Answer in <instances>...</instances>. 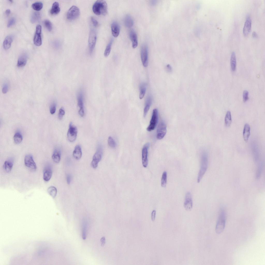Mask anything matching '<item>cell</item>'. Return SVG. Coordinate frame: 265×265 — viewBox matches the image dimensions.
<instances>
[{"instance_id": "cell-49", "label": "cell", "mask_w": 265, "mask_h": 265, "mask_svg": "<svg viewBox=\"0 0 265 265\" xmlns=\"http://www.w3.org/2000/svg\"><path fill=\"white\" fill-rule=\"evenodd\" d=\"M79 113L81 117H83L84 116V110L83 108H80L79 111Z\"/></svg>"}, {"instance_id": "cell-48", "label": "cell", "mask_w": 265, "mask_h": 265, "mask_svg": "<svg viewBox=\"0 0 265 265\" xmlns=\"http://www.w3.org/2000/svg\"><path fill=\"white\" fill-rule=\"evenodd\" d=\"M156 214V211L155 210H153L151 214V219L153 222H154L155 219Z\"/></svg>"}, {"instance_id": "cell-23", "label": "cell", "mask_w": 265, "mask_h": 265, "mask_svg": "<svg viewBox=\"0 0 265 265\" xmlns=\"http://www.w3.org/2000/svg\"><path fill=\"white\" fill-rule=\"evenodd\" d=\"M151 97L149 96L146 100L145 106L144 110L143 116L145 117L150 109L151 105Z\"/></svg>"}, {"instance_id": "cell-42", "label": "cell", "mask_w": 265, "mask_h": 265, "mask_svg": "<svg viewBox=\"0 0 265 265\" xmlns=\"http://www.w3.org/2000/svg\"><path fill=\"white\" fill-rule=\"evenodd\" d=\"M50 110V113L52 114H54L55 113L56 110V104L55 102H53L51 104Z\"/></svg>"}, {"instance_id": "cell-14", "label": "cell", "mask_w": 265, "mask_h": 265, "mask_svg": "<svg viewBox=\"0 0 265 265\" xmlns=\"http://www.w3.org/2000/svg\"><path fill=\"white\" fill-rule=\"evenodd\" d=\"M102 153L101 150H98L94 154L91 163L92 167L94 168H96L98 166L99 162L102 158Z\"/></svg>"}, {"instance_id": "cell-18", "label": "cell", "mask_w": 265, "mask_h": 265, "mask_svg": "<svg viewBox=\"0 0 265 265\" xmlns=\"http://www.w3.org/2000/svg\"><path fill=\"white\" fill-rule=\"evenodd\" d=\"M129 36L132 42V47L135 48L137 47L138 44L137 34L134 30H131L129 32Z\"/></svg>"}, {"instance_id": "cell-17", "label": "cell", "mask_w": 265, "mask_h": 265, "mask_svg": "<svg viewBox=\"0 0 265 265\" xmlns=\"http://www.w3.org/2000/svg\"><path fill=\"white\" fill-rule=\"evenodd\" d=\"M111 29L113 36L115 37L118 36L120 31V26L119 24L116 21H113L111 25Z\"/></svg>"}, {"instance_id": "cell-9", "label": "cell", "mask_w": 265, "mask_h": 265, "mask_svg": "<svg viewBox=\"0 0 265 265\" xmlns=\"http://www.w3.org/2000/svg\"><path fill=\"white\" fill-rule=\"evenodd\" d=\"M166 132V126L163 122H161L158 124L157 131L156 137L157 139H161L165 136Z\"/></svg>"}, {"instance_id": "cell-45", "label": "cell", "mask_w": 265, "mask_h": 265, "mask_svg": "<svg viewBox=\"0 0 265 265\" xmlns=\"http://www.w3.org/2000/svg\"><path fill=\"white\" fill-rule=\"evenodd\" d=\"M16 19L14 17L11 18L9 20L7 24V26L10 27L13 25L16 22Z\"/></svg>"}, {"instance_id": "cell-47", "label": "cell", "mask_w": 265, "mask_h": 265, "mask_svg": "<svg viewBox=\"0 0 265 265\" xmlns=\"http://www.w3.org/2000/svg\"><path fill=\"white\" fill-rule=\"evenodd\" d=\"M91 19L93 26L95 27H97L98 24L97 21L93 17H91Z\"/></svg>"}, {"instance_id": "cell-30", "label": "cell", "mask_w": 265, "mask_h": 265, "mask_svg": "<svg viewBox=\"0 0 265 265\" xmlns=\"http://www.w3.org/2000/svg\"><path fill=\"white\" fill-rule=\"evenodd\" d=\"M230 62L231 69L232 71H234L236 67V60L235 54L234 52H233L231 54Z\"/></svg>"}, {"instance_id": "cell-31", "label": "cell", "mask_w": 265, "mask_h": 265, "mask_svg": "<svg viewBox=\"0 0 265 265\" xmlns=\"http://www.w3.org/2000/svg\"><path fill=\"white\" fill-rule=\"evenodd\" d=\"M41 16L39 13L35 12H34L32 15L31 18V22L34 23L39 22L41 19Z\"/></svg>"}, {"instance_id": "cell-27", "label": "cell", "mask_w": 265, "mask_h": 265, "mask_svg": "<svg viewBox=\"0 0 265 265\" xmlns=\"http://www.w3.org/2000/svg\"><path fill=\"white\" fill-rule=\"evenodd\" d=\"M124 21L125 25L127 27L130 28L133 25V20L131 17L129 15H127L125 16Z\"/></svg>"}, {"instance_id": "cell-40", "label": "cell", "mask_w": 265, "mask_h": 265, "mask_svg": "<svg viewBox=\"0 0 265 265\" xmlns=\"http://www.w3.org/2000/svg\"><path fill=\"white\" fill-rule=\"evenodd\" d=\"M108 143L109 146L112 148L116 147V144L113 138L111 136L108 137Z\"/></svg>"}, {"instance_id": "cell-6", "label": "cell", "mask_w": 265, "mask_h": 265, "mask_svg": "<svg viewBox=\"0 0 265 265\" xmlns=\"http://www.w3.org/2000/svg\"><path fill=\"white\" fill-rule=\"evenodd\" d=\"M97 34L93 29L91 30L88 39V45L90 53L91 54L95 47L97 40Z\"/></svg>"}, {"instance_id": "cell-10", "label": "cell", "mask_w": 265, "mask_h": 265, "mask_svg": "<svg viewBox=\"0 0 265 265\" xmlns=\"http://www.w3.org/2000/svg\"><path fill=\"white\" fill-rule=\"evenodd\" d=\"M141 58L143 66L146 67L148 65V48L145 45L142 46L141 49Z\"/></svg>"}, {"instance_id": "cell-46", "label": "cell", "mask_w": 265, "mask_h": 265, "mask_svg": "<svg viewBox=\"0 0 265 265\" xmlns=\"http://www.w3.org/2000/svg\"><path fill=\"white\" fill-rule=\"evenodd\" d=\"M65 111L62 108H60L59 110L58 114V117L59 119L61 120L63 116L65 114Z\"/></svg>"}, {"instance_id": "cell-16", "label": "cell", "mask_w": 265, "mask_h": 265, "mask_svg": "<svg viewBox=\"0 0 265 265\" xmlns=\"http://www.w3.org/2000/svg\"><path fill=\"white\" fill-rule=\"evenodd\" d=\"M28 58V55L26 53H23L21 54L18 59L17 66L19 67L25 66L26 63Z\"/></svg>"}, {"instance_id": "cell-41", "label": "cell", "mask_w": 265, "mask_h": 265, "mask_svg": "<svg viewBox=\"0 0 265 265\" xmlns=\"http://www.w3.org/2000/svg\"><path fill=\"white\" fill-rule=\"evenodd\" d=\"M44 24L47 30L51 31L52 29V24L51 22L48 19L44 21Z\"/></svg>"}, {"instance_id": "cell-34", "label": "cell", "mask_w": 265, "mask_h": 265, "mask_svg": "<svg viewBox=\"0 0 265 265\" xmlns=\"http://www.w3.org/2000/svg\"><path fill=\"white\" fill-rule=\"evenodd\" d=\"M14 143L18 144L21 142L23 139L22 135L19 132H17L14 134L13 137Z\"/></svg>"}, {"instance_id": "cell-20", "label": "cell", "mask_w": 265, "mask_h": 265, "mask_svg": "<svg viewBox=\"0 0 265 265\" xmlns=\"http://www.w3.org/2000/svg\"><path fill=\"white\" fill-rule=\"evenodd\" d=\"M250 128L249 124H245L243 131V137L244 140L246 142L248 141L250 134Z\"/></svg>"}, {"instance_id": "cell-39", "label": "cell", "mask_w": 265, "mask_h": 265, "mask_svg": "<svg viewBox=\"0 0 265 265\" xmlns=\"http://www.w3.org/2000/svg\"><path fill=\"white\" fill-rule=\"evenodd\" d=\"M43 4L41 2H36L33 3L32 6V8L35 10L36 11H39L42 8Z\"/></svg>"}, {"instance_id": "cell-43", "label": "cell", "mask_w": 265, "mask_h": 265, "mask_svg": "<svg viewBox=\"0 0 265 265\" xmlns=\"http://www.w3.org/2000/svg\"><path fill=\"white\" fill-rule=\"evenodd\" d=\"M9 85L8 83L5 82L3 84L2 89V92L4 94L7 93L8 91Z\"/></svg>"}, {"instance_id": "cell-35", "label": "cell", "mask_w": 265, "mask_h": 265, "mask_svg": "<svg viewBox=\"0 0 265 265\" xmlns=\"http://www.w3.org/2000/svg\"><path fill=\"white\" fill-rule=\"evenodd\" d=\"M263 164L262 162H260L258 165L256 173V179H259L261 175L263 168Z\"/></svg>"}, {"instance_id": "cell-1", "label": "cell", "mask_w": 265, "mask_h": 265, "mask_svg": "<svg viewBox=\"0 0 265 265\" xmlns=\"http://www.w3.org/2000/svg\"><path fill=\"white\" fill-rule=\"evenodd\" d=\"M92 10L94 13L97 15H105L107 13V3L104 0H97L93 4Z\"/></svg>"}, {"instance_id": "cell-8", "label": "cell", "mask_w": 265, "mask_h": 265, "mask_svg": "<svg viewBox=\"0 0 265 265\" xmlns=\"http://www.w3.org/2000/svg\"><path fill=\"white\" fill-rule=\"evenodd\" d=\"M24 161L25 166L30 170L33 171L36 170V165L32 155H26L25 157Z\"/></svg>"}, {"instance_id": "cell-21", "label": "cell", "mask_w": 265, "mask_h": 265, "mask_svg": "<svg viewBox=\"0 0 265 265\" xmlns=\"http://www.w3.org/2000/svg\"><path fill=\"white\" fill-rule=\"evenodd\" d=\"M13 38L11 35L7 36L4 39L3 43L4 49L7 50L11 46Z\"/></svg>"}, {"instance_id": "cell-2", "label": "cell", "mask_w": 265, "mask_h": 265, "mask_svg": "<svg viewBox=\"0 0 265 265\" xmlns=\"http://www.w3.org/2000/svg\"><path fill=\"white\" fill-rule=\"evenodd\" d=\"M208 166V156L206 153L204 152L202 155L200 168L197 178V182L199 183L205 173Z\"/></svg>"}, {"instance_id": "cell-19", "label": "cell", "mask_w": 265, "mask_h": 265, "mask_svg": "<svg viewBox=\"0 0 265 265\" xmlns=\"http://www.w3.org/2000/svg\"><path fill=\"white\" fill-rule=\"evenodd\" d=\"M52 170L50 166H47L45 169L43 175V178L44 180L46 182L49 181L52 176Z\"/></svg>"}, {"instance_id": "cell-50", "label": "cell", "mask_w": 265, "mask_h": 265, "mask_svg": "<svg viewBox=\"0 0 265 265\" xmlns=\"http://www.w3.org/2000/svg\"><path fill=\"white\" fill-rule=\"evenodd\" d=\"M71 180V177L70 175H68L67 177V181L68 184L70 183Z\"/></svg>"}, {"instance_id": "cell-44", "label": "cell", "mask_w": 265, "mask_h": 265, "mask_svg": "<svg viewBox=\"0 0 265 265\" xmlns=\"http://www.w3.org/2000/svg\"><path fill=\"white\" fill-rule=\"evenodd\" d=\"M248 92L247 90H245L244 91L243 94V100L245 102L247 101L248 99Z\"/></svg>"}, {"instance_id": "cell-24", "label": "cell", "mask_w": 265, "mask_h": 265, "mask_svg": "<svg viewBox=\"0 0 265 265\" xmlns=\"http://www.w3.org/2000/svg\"><path fill=\"white\" fill-rule=\"evenodd\" d=\"M61 152L58 149H56L54 151L52 156V159L54 162L58 163L61 159Z\"/></svg>"}, {"instance_id": "cell-36", "label": "cell", "mask_w": 265, "mask_h": 265, "mask_svg": "<svg viewBox=\"0 0 265 265\" xmlns=\"http://www.w3.org/2000/svg\"><path fill=\"white\" fill-rule=\"evenodd\" d=\"M113 42V40L112 39L106 46L104 54V56L105 57H108L110 53Z\"/></svg>"}, {"instance_id": "cell-29", "label": "cell", "mask_w": 265, "mask_h": 265, "mask_svg": "<svg viewBox=\"0 0 265 265\" xmlns=\"http://www.w3.org/2000/svg\"><path fill=\"white\" fill-rule=\"evenodd\" d=\"M232 123V118L231 112H227L225 118V125L226 127H230Z\"/></svg>"}, {"instance_id": "cell-52", "label": "cell", "mask_w": 265, "mask_h": 265, "mask_svg": "<svg viewBox=\"0 0 265 265\" xmlns=\"http://www.w3.org/2000/svg\"><path fill=\"white\" fill-rule=\"evenodd\" d=\"M166 69L167 71L169 72H171L172 70V68L170 65L168 64L166 66Z\"/></svg>"}, {"instance_id": "cell-4", "label": "cell", "mask_w": 265, "mask_h": 265, "mask_svg": "<svg viewBox=\"0 0 265 265\" xmlns=\"http://www.w3.org/2000/svg\"><path fill=\"white\" fill-rule=\"evenodd\" d=\"M158 120V111L157 109L155 108L153 110L149 124L146 128L147 131L150 132L154 129L157 123Z\"/></svg>"}, {"instance_id": "cell-32", "label": "cell", "mask_w": 265, "mask_h": 265, "mask_svg": "<svg viewBox=\"0 0 265 265\" xmlns=\"http://www.w3.org/2000/svg\"><path fill=\"white\" fill-rule=\"evenodd\" d=\"M47 191L50 195L53 198H54L55 197L57 193V189L55 187L53 186L49 187Z\"/></svg>"}, {"instance_id": "cell-22", "label": "cell", "mask_w": 265, "mask_h": 265, "mask_svg": "<svg viewBox=\"0 0 265 265\" xmlns=\"http://www.w3.org/2000/svg\"><path fill=\"white\" fill-rule=\"evenodd\" d=\"M82 151L80 146L77 145L75 148L73 153V156L74 158L77 159L79 160L82 156Z\"/></svg>"}, {"instance_id": "cell-13", "label": "cell", "mask_w": 265, "mask_h": 265, "mask_svg": "<svg viewBox=\"0 0 265 265\" xmlns=\"http://www.w3.org/2000/svg\"><path fill=\"white\" fill-rule=\"evenodd\" d=\"M184 207L185 209L187 211L191 210L193 207V201L191 193L188 192L186 194Z\"/></svg>"}, {"instance_id": "cell-51", "label": "cell", "mask_w": 265, "mask_h": 265, "mask_svg": "<svg viewBox=\"0 0 265 265\" xmlns=\"http://www.w3.org/2000/svg\"><path fill=\"white\" fill-rule=\"evenodd\" d=\"M100 241L101 243V246H104L105 243V238L104 237H102Z\"/></svg>"}, {"instance_id": "cell-33", "label": "cell", "mask_w": 265, "mask_h": 265, "mask_svg": "<svg viewBox=\"0 0 265 265\" xmlns=\"http://www.w3.org/2000/svg\"><path fill=\"white\" fill-rule=\"evenodd\" d=\"M87 226V221L85 219H84L83 221L82 234V238L84 240L86 238Z\"/></svg>"}, {"instance_id": "cell-53", "label": "cell", "mask_w": 265, "mask_h": 265, "mask_svg": "<svg viewBox=\"0 0 265 265\" xmlns=\"http://www.w3.org/2000/svg\"><path fill=\"white\" fill-rule=\"evenodd\" d=\"M10 10L9 9H7L6 10L5 13V14L7 16H8L10 14Z\"/></svg>"}, {"instance_id": "cell-3", "label": "cell", "mask_w": 265, "mask_h": 265, "mask_svg": "<svg viewBox=\"0 0 265 265\" xmlns=\"http://www.w3.org/2000/svg\"><path fill=\"white\" fill-rule=\"evenodd\" d=\"M226 219L225 212L222 209L220 211L216 226L215 231L217 233L220 234L223 231L225 226Z\"/></svg>"}, {"instance_id": "cell-15", "label": "cell", "mask_w": 265, "mask_h": 265, "mask_svg": "<svg viewBox=\"0 0 265 265\" xmlns=\"http://www.w3.org/2000/svg\"><path fill=\"white\" fill-rule=\"evenodd\" d=\"M252 21L250 17H247L243 29V33L245 36H247L250 33L251 28Z\"/></svg>"}, {"instance_id": "cell-11", "label": "cell", "mask_w": 265, "mask_h": 265, "mask_svg": "<svg viewBox=\"0 0 265 265\" xmlns=\"http://www.w3.org/2000/svg\"><path fill=\"white\" fill-rule=\"evenodd\" d=\"M149 145V143L145 144L142 150V163L143 166L145 168L147 166L148 164V150Z\"/></svg>"}, {"instance_id": "cell-5", "label": "cell", "mask_w": 265, "mask_h": 265, "mask_svg": "<svg viewBox=\"0 0 265 265\" xmlns=\"http://www.w3.org/2000/svg\"><path fill=\"white\" fill-rule=\"evenodd\" d=\"M80 14V11L79 8L76 6L73 5L68 10L67 15V18L69 20H73L77 18Z\"/></svg>"}, {"instance_id": "cell-54", "label": "cell", "mask_w": 265, "mask_h": 265, "mask_svg": "<svg viewBox=\"0 0 265 265\" xmlns=\"http://www.w3.org/2000/svg\"><path fill=\"white\" fill-rule=\"evenodd\" d=\"M252 36L254 38H256L257 36V35L255 32H253L252 34Z\"/></svg>"}, {"instance_id": "cell-12", "label": "cell", "mask_w": 265, "mask_h": 265, "mask_svg": "<svg viewBox=\"0 0 265 265\" xmlns=\"http://www.w3.org/2000/svg\"><path fill=\"white\" fill-rule=\"evenodd\" d=\"M41 26L40 25H37L33 39L34 44L37 46H40L42 44L41 38Z\"/></svg>"}, {"instance_id": "cell-25", "label": "cell", "mask_w": 265, "mask_h": 265, "mask_svg": "<svg viewBox=\"0 0 265 265\" xmlns=\"http://www.w3.org/2000/svg\"><path fill=\"white\" fill-rule=\"evenodd\" d=\"M60 11L59 6V3L57 2H55L53 4L50 12L52 15H56L58 14Z\"/></svg>"}, {"instance_id": "cell-7", "label": "cell", "mask_w": 265, "mask_h": 265, "mask_svg": "<svg viewBox=\"0 0 265 265\" xmlns=\"http://www.w3.org/2000/svg\"><path fill=\"white\" fill-rule=\"evenodd\" d=\"M77 133V128L72 125V122H70L67 134V138L69 141L71 142L75 141L76 138Z\"/></svg>"}, {"instance_id": "cell-28", "label": "cell", "mask_w": 265, "mask_h": 265, "mask_svg": "<svg viewBox=\"0 0 265 265\" xmlns=\"http://www.w3.org/2000/svg\"><path fill=\"white\" fill-rule=\"evenodd\" d=\"M78 105L80 108H83V91L80 90L77 95Z\"/></svg>"}, {"instance_id": "cell-37", "label": "cell", "mask_w": 265, "mask_h": 265, "mask_svg": "<svg viewBox=\"0 0 265 265\" xmlns=\"http://www.w3.org/2000/svg\"><path fill=\"white\" fill-rule=\"evenodd\" d=\"M167 182V173L166 171L164 172L162 175L161 180V186L163 187L166 186Z\"/></svg>"}, {"instance_id": "cell-38", "label": "cell", "mask_w": 265, "mask_h": 265, "mask_svg": "<svg viewBox=\"0 0 265 265\" xmlns=\"http://www.w3.org/2000/svg\"><path fill=\"white\" fill-rule=\"evenodd\" d=\"M139 98L142 99L144 97L146 91V86L144 84H142L140 86Z\"/></svg>"}, {"instance_id": "cell-26", "label": "cell", "mask_w": 265, "mask_h": 265, "mask_svg": "<svg viewBox=\"0 0 265 265\" xmlns=\"http://www.w3.org/2000/svg\"><path fill=\"white\" fill-rule=\"evenodd\" d=\"M13 163L11 160L6 161L4 163L3 167L4 170L7 172H10L12 168Z\"/></svg>"}]
</instances>
